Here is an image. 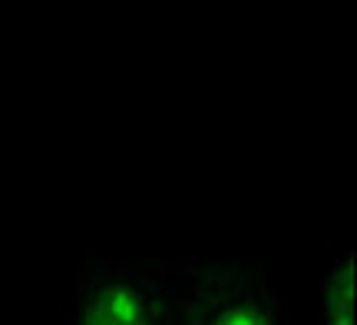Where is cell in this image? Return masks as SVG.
<instances>
[{"mask_svg":"<svg viewBox=\"0 0 357 325\" xmlns=\"http://www.w3.org/2000/svg\"><path fill=\"white\" fill-rule=\"evenodd\" d=\"M60 325H178L169 262H129L86 252L66 289Z\"/></svg>","mask_w":357,"mask_h":325,"instance_id":"cell-1","label":"cell"},{"mask_svg":"<svg viewBox=\"0 0 357 325\" xmlns=\"http://www.w3.org/2000/svg\"><path fill=\"white\" fill-rule=\"evenodd\" d=\"M169 275L178 325H288V302L265 266L252 259L169 262Z\"/></svg>","mask_w":357,"mask_h":325,"instance_id":"cell-2","label":"cell"},{"mask_svg":"<svg viewBox=\"0 0 357 325\" xmlns=\"http://www.w3.org/2000/svg\"><path fill=\"white\" fill-rule=\"evenodd\" d=\"M354 282H357L354 252L351 249L334 252L318 292V325H357Z\"/></svg>","mask_w":357,"mask_h":325,"instance_id":"cell-3","label":"cell"}]
</instances>
